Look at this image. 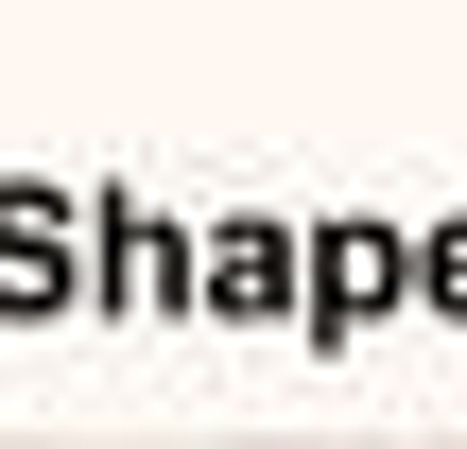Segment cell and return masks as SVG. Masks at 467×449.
<instances>
[{"label":"cell","instance_id":"cell-1","mask_svg":"<svg viewBox=\"0 0 467 449\" xmlns=\"http://www.w3.org/2000/svg\"><path fill=\"white\" fill-rule=\"evenodd\" d=\"M260 449H364V433H260Z\"/></svg>","mask_w":467,"mask_h":449}]
</instances>
